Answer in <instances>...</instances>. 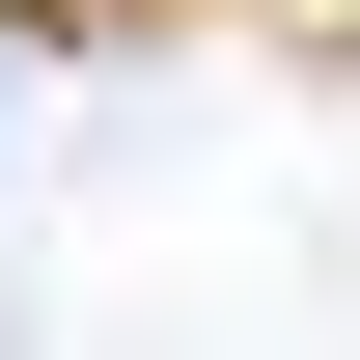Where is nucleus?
<instances>
[{"label":"nucleus","instance_id":"1","mask_svg":"<svg viewBox=\"0 0 360 360\" xmlns=\"http://www.w3.org/2000/svg\"><path fill=\"white\" fill-rule=\"evenodd\" d=\"M111 28H194V0H0V56H111Z\"/></svg>","mask_w":360,"mask_h":360}]
</instances>
